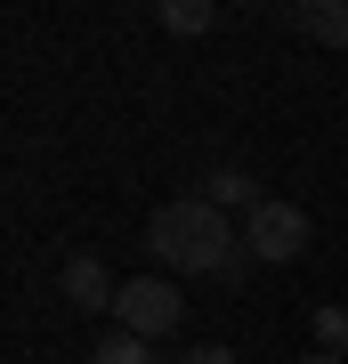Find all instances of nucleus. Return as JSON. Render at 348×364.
<instances>
[{"label": "nucleus", "mask_w": 348, "mask_h": 364, "mask_svg": "<svg viewBox=\"0 0 348 364\" xmlns=\"http://www.w3.org/2000/svg\"><path fill=\"white\" fill-rule=\"evenodd\" d=\"M300 364H348V356H324V348H316V356H300Z\"/></svg>", "instance_id": "nucleus-11"}, {"label": "nucleus", "mask_w": 348, "mask_h": 364, "mask_svg": "<svg viewBox=\"0 0 348 364\" xmlns=\"http://www.w3.org/2000/svg\"><path fill=\"white\" fill-rule=\"evenodd\" d=\"M300 251H308V210H300V203L268 195L259 210H243V259H259V267H292Z\"/></svg>", "instance_id": "nucleus-2"}, {"label": "nucleus", "mask_w": 348, "mask_h": 364, "mask_svg": "<svg viewBox=\"0 0 348 364\" xmlns=\"http://www.w3.org/2000/svg\"><path fill=\"white\" fill-rule=\"evenodd\" d=\"M292 25L308 41H324V49H348V0H300Z\"/></svg>", "instance_id": "nucleus-5"}, {"label": "nucleus", "mask_w": 348, "mask_h": 364, "mask_svg": "<svg viewBox=\"0 0 348 364\" xmlns=\"http://www.w3.org/2000/svg\"><path fill=\"white\" fill-rule=\"evenodd\" d=\"M57 284H65V299H73L81 316H105V308H114V299H122V284H114V275H105V259H90V251H73Z\"/></svg>", "instance_id": "nucleus-4"}, {"label": "nucleus", "mask_w": 348, "mask_h": 364, "mask_svg": "<svg viewBox=\"0 0 348 364\" xmlns=\"http://www.w3.org/2000/svg\"><path fill=\"white\" fill-rule=\"evenodd\" d=\"M316 348H324V356H348V308H340V299L316 308Z\"/></svg>", "instance_id": "nucleus-9"}, {"label": "nucleus", "mask_w": 348, "mask_h": 364, "mask_svg": "<svg viewBox=\"0 0 348 364\" xmlns=\"http://www.w3.org/2000/svg\"><path fill=\"white\" fill-rule=\"evenodd\" d=\"M146 251H154L162 267H179V275H227L235 267V227H227L219 203L179 195V203H162L154 219H146Z\"/></svg>", "instance_id": "nucleus-1"}, {"label": "nucleus", "mask_w": 348, "mask_h": 364, "mask_svg": "<svg viewBox=\"0 0 348 364\" xmlns=\"http://www.w3.org/2000/svg\"><path fill=\"white\" fill-rule=\"evenodd\" d=\"M154 25H162V33H179V41H194V33H211V25H219V9H211V0H162V9H154Z\"/></svg>", "instance_id": "nucleus-6"}, {"label": "nucleus", "mask_w": 348, "mask_h": 364, "mask_svg": "<svg viewBox=\"0 0 348 364\" xmlns=\"http://www.w3.org/2000/svg\"><path fill=\"white\" fill-rule=\"evenodd\" d=\"M203 203H219V210H227V203H243V210H259V203H268V195H259L251 178H235V170H219V178L203 186Z\"/></svg>", "instance_id": "nucleus-8"}, {"label": "nucleus", "mask_w": 348, "mask_h": 364, "mask_svg": "<svg viewBox=\"0 0 348 364\" xmlns=\"http://www.w3.org/2000/svg\"><path fill=\"white\" fill-rule=\"evenodd\" d=\"M90 364H154V340H138V332H122V324H114V332L97 340V356H90Z\"/></svg>", "instance_id": "nucleus-7"}, {"label": "nucleus", "mask_w": 348, "mask_h": 364, "mask_svg": "<svg viewBox=\"0 0 348 364\" xmlns=\"http://www.w3.org/2000/svg\"><path fill=\"white\" fill-rule=\"evenodd\" d=\"M179 364H235V348H219V340H194V348H186Z\"/></svg>", "instance_id": "nucleus-10"}, {"label": "nucleus", "mask_w": 348, "mask_h": 364, "mask_svg": "<svg viewBox=\"0 0 348 364\" xmlns=\"http://www.w3.org/2000/svg\"><path fill=\"white\" fill-rule=\"evenodd\" d=\"M114 324L138 332V340H170V332L186 324V299H179V284H170V275H130L122 299H114Z\"/></svg>", "instance_id": "nucleus-3"}]
</instances>
